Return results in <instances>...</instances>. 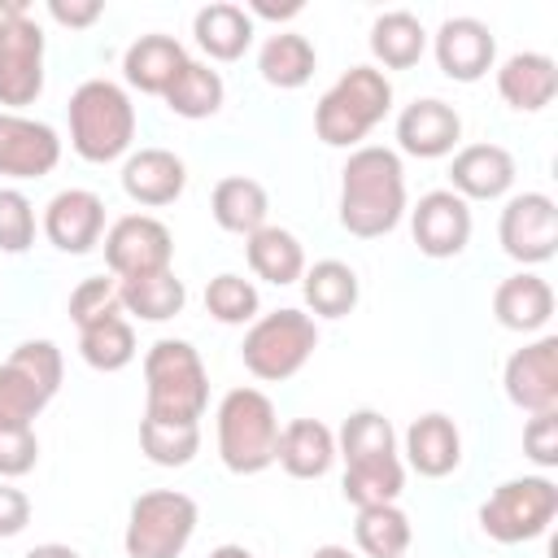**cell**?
<instances>
[{
	"mask_svg": "<svg viewBox=\"0 0 558 558\" xmlns=\"http://www.w3.org/2000/svg\"><path fill=\"white\" fill-rule=\"evenodd\" d=\"M301 292H305V305H310L318 318H344V314L357 305L362 283H357V270H353L349 262L323 257V262L305 266Z\"/></svg>",
	"mask_w": 558,
	"mask_h": 558,
	"instance_id": "cell-30",
	"label": "cell"
},
{
	"mask_svg": "<svg viewBox=\"0 0 558 558\" xmlns=\"http://www.w3.org/2000/svg\"><path fill=\"white\" fill-rule=\"evenodd\" d=\"M183 65H187V52L174 35H140L122 52V78L144 96H166V87Z\"/></svg>",
	"mask_w": 558,
	"mask_h": 558,
	"instance_id": "cell-25",
	"label": "cell"
},
{
	"mask_svg": "<svg viewBox=\"0 0 558 558\" xmlns=\"http://www.w3.org/2000/svg\"><path fill=\"white\" fill-rule=\"evenodd\" d=\"M209 405V371L187 340H157L144 353V418L201 423Z\"/></svg>",
	"mask_w": 558,
	"mask_h": 558,
	"instance_id": "cell-2",
	"label": "cell"
},
{
	"mask_svg": "<svg viewBox=\"0 0 558 558\" xmlns=\"http://www.w3.org/2000/svg\"><path fill=\"white\" fill-rule=\"evenodd\" d=\"M209 558H257V554H248L244 545H218Z\"/></svg>",
	"mask_w": 558,
	"mask_h": 558,
	"instance_id": "cell-48",
	"label": "cell"
},
{
	"mask_svg": "<svg viewBox=\"0 0 558 558\" xmlns=\"http://www.w3.org/2000/svg\"><path fill=\"white\" fill-rule=\"evenodd\" d=\"M122 314V296H118V279H105V275H92L83 279L74 292H70V318L74 327H96L105 318H118Z\"/></svg>",
	"mask_w": 558,
	"mask_h": 558,
	"instance_id": "cell-40",
	"label": "cell"
},
{
	"mask_svg": "<svg viewBox=\"0 0 558 558\" xmlns=\"http://www.w3.org/2000/svg\"><path fill=\"white\" fill-rule=\"evenodd\" d=\"M405 458L418 475L427 480H440L449 471H458L462 462V436H458V423L440 410L432 414H418L410 427H405Z\"/></svg>",
	"mask_w": 558,
	"mask_h": 558,
	"instance_id": "cell-22",
	"label": "cell"
},
{
	"mask_svg": "<svg viewBox=\"0 0 558 558\" xmlns=\"http://www.w3.org/2000/svg\"><path fill=\"white\" fill-rule=\"evenodd\" d=\"M340 488H344V501H353L357 510H366V506H388V501H397L401 488H405V466H401L397 453H392V458H371V462H349Z\"/></svg>",
	"mask_w": 558,
	"mask_h": 558,
	"instance_id": "cell-35",
	"label": "cell"
},
{
	"mask_svg": "<svg viewBox=\"0 0 558 558\" xmlns=\"http://www.w3.org/2000/svg\"><path fill=\"white\" fill-rule=\"evenodd\" d=\"M70 144L83 161L105 166L131 153L135 140V105L126 96V87H118L113 78H87L74 87L70 96Z\"/></svg>",
	"mask_w": 558,
	"mask_h": 558,
	"instance_id": "cell-4",
	"label": "cell"
},
{
	"mask_svg": "<svg viewBox=\"0 0 558 558\" xmlns=\"http://www.w3.org/2000/svg\"><path fill=\"white\" fill-rule=\"evenodd\" d=\"M275 462L292 480H318L336 462V432L327 423H318V418H292L288 427H279Z\"/></svg>",
	"mask_w": 558,
	"mask_h": 558,
	"instance_id": "cell-24",
	"label": "cell"
},
{
	"mask_svg": "<svg viewBox=\"0 0 558 558\" xmlns=\"http://www.w3.org/2000/svg\"><path fill=\"white\" fill-rule=\"evenodd\" d=\"M244 13H248V17H275V22H279V17H296V13H301V0H292V4H266V0H253Z\"/></svg>",
	"mask_w": 558,
	"mask_h": 558,
	"instance_id": "cell-46",
	"label": "cell"
},
{
	"mask_svg": "<svg viewBox=\"0 0 558 558\" xmlns=\"http://www.w3.org/2000/svg\"><path fill=\"white\" fill-rule=\"evenodd\" d=\"M118 296H122V310L144 323H166V318L183 314V305H187V288L174 275V266L161 275H144V279H118Z\"/></svg>",
	"mask_w": 558,
	"mask_h": 558,
	"instance_id": "cell-32",
	"label": "cell"
},
{
	"mask_svg": "<svg viewBox=\"0 0 558 558\" xmlns=\"http://www.w3.org/2000/svg\"><path fill=\"white\" fill-rule=\"evenodd\" d=\"M100 13H105L100 0H48V17L70 31H87L92 22H100Z\"/></svg>",
	"mask_w": 558,
	"mask_h": 558,
	"instance_id": "cell-45",
	"label": "cell"
},
{
	"mask_svg": "<svg viewBox=\"0 0 558 558\" xmlns=\"http://www.w3.org/2000/svg\"><path fill=\"white\" fill-rule=\"evenodd\" d=\"M501 253L519 266H541L558 248V205L545 192H519L506 201L497 222Z\"/></svg>",
	"mask_w": 558,
	"mask_h": 558,
	"instance_id": "cell-12",
	"label": "cell"
},
{
	"mask_svg": "<svg viewBox=\"0 0 558 558\" xmlns=\"http://www.w3.org/2000/svg\"><path fill=\"white\" fill-rule=\"evenodd\" d=\"M523 453L536 466H558V410L532 414L523 427Z\"/></svg>",
	"mask_w": 558,
	"mask_h": 558,
	"instance_id": "cell-43",
	"label": "cell"
},
{
	"mask_svg": "<svg viewBox=\"0 0 558 558\" xmlns=\"http://www.w3.org/2000/svg\"><path fill=\"white\" fill-rule=\"evenodd\" d=\"M279 414L262 388H231L218 401V458L231 475H257L275 462Z\"/></svg>",
	"mask_w": 558,
	"mask_h": 558,
	"instance_id": "cell-5",
	"label": "cell"
},
{
	"mask_svg": "<svg viewBox=\"0 0 558 558\" xmlns=\"http://www.w3.org/2000/svg\"><path fill=\"white\" fill-rule=\"evenodd\" d=\"M314 65H318V52H314V44H310L305 35H296V31L270 35V39L262 44V52H257L262 78H266L270 87H279V92L305 87V83L314 78Z\"/></svg>",
	"mask_w": 558,
	"mask_h": 558,
	"instance_id": "cell-31",
	"label": "cell"
},
{
	"mask_svg": "<svg viewBox=\"0 0 558 558\" xmlns=\"http://www.w3.org/2000/svg\"><path fill=\"white\" fill-rule=\"evenodd\" d=\"M209 214H214V222H218L222 231H231V235H244V240H248L253 231H262V227H266L270 196H266V187H262L257 179H248V174H227V179H218V183H214Z\"/></svg>",
	"mask_w": 558,
	"mask_h": 558,
	"instance_id": "cell-27",
	"label": "cell"
},
{
	"mask_svg": "<svg viewBox=\"0 0 558 558\" xmlns=\"http://www.w3.org/2000/svg\"><path fill=\"white\" fill-rule=\"evenodd\" d=\"M44 235L52 248L83 257L105 235V201L87 187H65L44 205Z\"/></svg>",
	"mask_w": 558,
	"mask_h": 558,
	"instance_id": "cell-17",
	"label": "cell"
},
{
	"mask_svg": "<svg viewBox=\"0 0 558 558\" xmlns=\"http://www.w3.org/2000/svg\"><path fill=\"white\" fill-rule=\"evenodd\" d=\"M392 109V83L375 65L344 70L314 105V135L331 148H362V140Z\"/></svg>",
	"mask_w": 558,
	"mask_h": 558,
	"instance_id": "cell-3",
	"label": "cell"
},
{
	"mask_svg": "<svg viewBox=\"0 0 558 558\" xmlns=\"http://www.w3.org/2000/svg\"><path fill=\"white\" fill-rule=\"evenodd\" d=\"M353 541H357V549L366 558H405V549L414 541V527H410V514L397 501L366 506V510H357Z\"/></svg>",
	"mask_w": 558,
	"mask_h": 558,
	"instance_id": "cell-33",
	"label": "cell"
},
{
	"mask_svg": "<svg viewBox=\"0 0 558 558\" xmlns=\"http://www.w3.org/2000/svg\"><path fill=\"white\" fill-rule=\"evenodd\" d=\"M493 314L506 331H541L554 318V288L532 270L506 275L493 292Z\"/></svg>",
	"mask_w": 558,
	"mask_h": 558,
	"instance_id": "cell-23",
	"label": "cell"
},
{
	"mask_svg": "<svg viewBox=\"0 0 558 558\" xmlns=\"http://www.w3.org/2000/svg\"><path fill=\"white\" fill-rule=\"evenodd\" d=\"M78 353H83V362L92 371L113 375V371L131 366V357H135V331H131V323L122 314L118 318H105V323L78 331Z\"/></svg>",
	"mask_w": 558,
	"mask_h": 558,
	"instance_id": "cell-37",
	"label": "cell"
},
{
	"mask_svg": "<svg viewBox=\"0 0 558 558\" xmlns=\"http://www.w3.org/2000/svg\"><path fill=\"white\" fill-rule=\"evenodd\" d=\"M205 310H209V318H218L227 327H240V323H253L257 318L262 296H257V288L248 279H240V275L227 270V275H214L205 283Z\"/></svg>",
	"mask_w": 558,
	"mask_h": 558,
	"instance_id": "cell-39",
	"label": "cell"
},
{
	"mask_svg": "<svg viewBox=\"0 0 558 558\" xmlns=\"http://www.w3.org/2000/svg\"><path fill=\"white\" fill-rule=\"evenodd\" d=\"M314 349H318V323L301 310H275V314H257L248 323L240 357L253 379L283 384L314 357Z\"/></svg>",
	"mask_w": 558,
	"mask_h": 558,
	"instance_id": "cell-6",
	"label": "cell"
},
{
	"mask_svg": "<svg viewBox=\"0 0 558 558\" xmlns=\"http://www.w3.org/2000/svg\"><path fill=\"white\" fill-rule=\"evenodd\" d=\"M554 514H558V484L549 475H523L488 493V501L480 506V527L497 545H523L545 536Z\"/></svg>",
	"mask_w": 558,
	"mask_h": 558,
	"instance_id": "cell-9",
	"label": "cell"
},
{
	"mask_svg": "<svg viewBox=\"0 0 558 558\" xmlns=\"http://www.w3.org/2000/svg\"><path fill=\"white\" fill-rule=\"evenodd\" d=\"M244 253H248V266H253V275L257 279H266V283H275V288H288V283H296L301 275H305V248H301V240L292 235V231H283V227H262V231H253L248 240H244Z\"/></svg>",
	"mask_w": 558,
	"mask_h": 558,
	"instance_id": "cell-29",
	"label": "cell"
},
{
	"mask_svg": "<svg viewBox=\"0 0 558 558\" xmlns=\"http://www.w3.org/2000/svg\"><path fill=\"white\" fill-rule=\"evenodd\" d=\"M35 462H39L35 427H0V480H17L35 471Z\"/></svg>",
	"mask_w": 558,
	"mask_h": 558,
	"instance_id": "cell-42",
	"label": "cell"
},
{
	"mask_svg": "<svg viewBox=\"0 0 558 558\" xmlns=\"http://www.w3.org/2000/svg\"><path fill=\"white\" fill-rule=\"evenodd\" d=\"M196 523H201V510L187 493L179 488L140 493L131 501L126 532H122L126 558H179L196 536Z\"/></svg>",
	"mask_w": 558,
	"mask_h": 558,
	"instance_id": "cell-8",
	"label": "cell"
},
{
	"mask_svg": "<svg viewBox=\"0 0 558 558\" xmlns=\"http://www.w3.org/2000/svg\"><path fill=\"white\" fill-rule=\"evenodd\" d=\"M187 187V166L183 157H174L170 148H140V153H126L122 161V192L135 201V205H174Z\"/></svg>",
	"mask_w": 558,
	"mask_h": 558,
	"instance_id": "cell-20",
	"label": "cell"
},
{
	"mask_svg": "<svg viewBox=\"0 0 558 558\" xmlns=\"http://www.w3.org/2000/svg\"><path fill=\"white\" fill-rule=\"evenodd\" d=\"M336 453L349 462H371V458H392L397 453V432L379 410H353L336 436Z\"/></svg>",
	"mask_w": 558,
	"mask_h": 558,
	"instance_id": "cell-36",
	"label": "cell"
},
{
	"mask_svg": "<svg viewBox=\"0 0 558 558\" xmlns=\"http://www.w3.org/2000/svg\"><path fill=\"white\" fill-rule=\"evenodd\" d=\"M35 244V205L17 187H0V253H26Z\"/></svg>",
	"mask_w": 558,
	"mask_h": 558,
	"instance_id": "cell-41",
	"label": "cell"
},
{
	"mask_svg": "<svg viewBox=\"0 0 558 558\" xmlns=\"http://www.w3.org/2000/svg\"><path fill=\"white\" fill-rule=\"evenodd\" d=\"M501 388H506L510 405H519L527 414L558 410V336H541V340L514 349L506 357Z\"/></svg>",
	"mask_w": 558,
	"mask_h": 558,
	"instance_id": "cell-13",
	"label": "cell"
},
{
	"mask_svg": "<svg viewBox=\"0 0 558 558\" xmlns=\"http://www.w3.org/2000/svg\"><path fill=\"white\" fill-rule=\"evenodd\" d=\"M410 231L423 257H436V262L458 257L471 240V205L449 187L423 192L418 205L410 209Z\"/></svg>",
	"mask_w": 558,
	"mask_h": 558,
	"instance_id": "cell-14",
	"label": "cell"
},
{
	"mask_svg": "<svg viewBox=\"0 0 558 558\" xmlns=\"http://www.w3.org/2000/svg\"><path fill=\"white\" fill-rule=\"evenodd\" d=\"M449 183L462 201H497L514 187V157L501 144H466L449 161Z\"/></svg>",
	"mask_w": 558,
	"mask_h": 558,
	"instance_id": "cell-19",
	"label": "cell"
},
{
	"mask_svg": "<svg viewBox=\"0 0 558 558\" xmlns=\"http://www.w3.org/2000/svg\"><path fill=\"white\" fill-rule=\"evenodd\" d=\"M222 96H227V87H222V74L218 70H209L205 61H192L187 57V65L174 74V83L166 87V105H170V113H179V118H214L218 109H222Z\"/></svg>",
	"mask_w": 558,
	"mask_h": 558,
	"instance_id": "cell-34",
	"label": "cell"
},
{
	"mask_svg": "<svg viewBox=\"0 0 558 558\" xmlns=\"http://www.w3.org/2000/svg\"><path fill=\"white\" fill-rule=\"evenodd\" d=\"M61 161V135L26 113L0 109V174L9 179H44Z\"/></svg>",
	"mask_w": 558,
	"mask_h": 558,
	"instance_id": "cell-15",
	"label": "cell"
},
{
	"mask_svg": "<svg viewBox=\"0 0 558 558\" xmlns=\"http://www.w3.org/2000/svg\"><path fill=\"white\" fill-rule=\"evenodd\" d=\"M44 92V31L22 0L0 4V105L17 113Z\"/></svg>",
	"mask_w": 558,
	"mask_h": 558,
	"instance_id": "cell-10",
	"label": "cell"
},
{
	"mask_svg": "<svg viewBox=\"0 0 558 558\" xmlns=\"http://www.w3.org/2000/svg\"><path fill=\"white\" fill-rule=\"evenodd\" d=\"M497 92L519 113H541L558 96V65L545 52H514L497 70Z\"/></svg>",
	"mask_w": 558,
	"mask_h": 558,
	"instance_id": "cell-21",
	"label": "cell"
},
{
	"mask_svg": "<svg viewBox=\"0 0 558 558\" xmlns=\"http://www.w3.org/2000/svg\"><path fill=\"white\" fill-rule=\"evenodd\" d=\"M61 371L65 362L52 340H22L0 362V427H35L61 388Z\"/></svg>",
	"mask_w": 558,
	"mask_h": 558,
	"instance_id": "cell-7",
	"label": "cell"
},
{
	"mask_svg": "<svg viewBox=\"0 0 558 558\" xmlns=\"http://www.w3.org/2000/svg\"><path fill=\"white\" fill-rule=\"evenodd\" d=\"M26 523H31V497L9 480H0V541L26 532Z\"/></svg>",
	"mask_w": 558,
	"mask_h": 558,
	"instance_id": "cell-44",
	"label": "cell"
},
{
	"mask_svg": "<svg viewBox=\"0 0 558 558\" xmlns=\"http://www.w3.org/2000/svg\"><path fill=\"white\" fill-rule=\"evenodd\" d=\"M432 52H436V65L445 78L453 83H480L488 70H493V57H497V39L488 31V22L480 17H445L440 31L432 35Z\"/></svg>",
	"mask_w": 558,
	"mask_h": 558,
	"instance_id": "cell-16",
	"label": "cell"
},
{
	"mask_svg": "<svg viewBox=\"0 0 558 558\" xmlns=\"http://www.w3.org/2000/svg\"><path fill=\"white\" fill-rule=\"evenodd\" d=\"M458 140H462V118L453 105H445L436 96L414 100L397 113V148L410 157H423V161L445 157L458 148Z\"/></svg>",
	"mask_w": 558,
	"mask_h": 558,
	"instance_id": "cell-18",
	"label": "cell"
},
{
	"mask_svg": "<svg viewBox=\"0 0 558 558\" xmlns=\"http://www.w3.org/2000/svg\"><path fill=\"white\" fill-rule=\"evenodd\" d=\"M427 52V31L410 9H388L371 22V57L384 70H410Z\"/></svg>",
	"mask_w": 558,
	"mask_h": 558,
	"instance_id": "cell-28",
	"label": "cell"
},
{
	"mask_svg": "<svg viewBox=\"0 0 558 558\" xmlns=\"http://www.w3.org/2000/svg\"><path fill=\"white\" fill-rule=\"evenodd\" d=\"M22 558H78V549H70V545H57V541H48V545H35V549H26Z\"/></svg>",
	"mask_w": 558,
	"mask_h": 558,
	"instance_id": "cell-47",
	"label": "cell"
},
{
	"mask_svg": "<svg viewBox=\"0 0 558 558\" xmlns=\"http://www.w3.org/2000/svg\"><path fill=\"white\" fill-rule=\"evenodd\" d=\"M253 31L257 26L244 13V4H231V0H214L192 17V35L201 52H209V61H240L253 44Z\"/></svg>",
	"mask_w": 558,
	"mask_h": 558,
	"instance_id": "cell-26",
	"label": "cell"
},
{
	"mask_svg": "<svg viewBox=\"0 0 558 558\" xmlns=\"http://www.w3.org/2000/svg\"><path fill=\"white\" fill-rule=\"evenodd\" d=\"M174 262V235L161 218L153 214H122L105 231V266L113 279H144L161 275Z\"/></svg>",
	"mask_w": 558,
	"mask_h": 558,
	"instance_id": "cell-11",
	"label": "cell"
},
{
	"mask_svg": "<svg viewBox=\"0 0 558 558\" xmlns=\"http://www.w3.org/2000/svg\"><path fill=\"white\" fill-rule=\"evenodd\" d=\"M405 214V170L392 148L362 144L340 170V227L357 240L388 235Z\"/></svg>",
	"mask_w": 558,
	"mask_h": 558,
	"instance_id": "cell-1",
	"label": "cell"
},
{
	"mask_svg": "<svg viewBox=\"0 0 558 558\" xmlns=\"http://www.w3.org/2000/svg\"><path fill=\"white\" fill-rule=\"evenodd\" d=\"M140 449L157 466H187L201 453V423H153V418H140Z\"/></svg>",
	"mask_w": 558,
	"mask_h": 558,
	"instance_id": "cell-38",
	"label": "cell"
},
{
	"mask_svg": "<svg viewBox=\"0 0 558 558\" xmlns=\"http://www.w3.org/2000/svg\"><path fill=\"white\" fill-rule=\"evenodd\" d=\"M310 558H353V554H349L344 545H318V549H314Z\"/></svg>",
	"mask_w": 558,
	"mask_h": 558,
	"instance_id": "cell-49",
	"label": "cell"
}]
</instances>
